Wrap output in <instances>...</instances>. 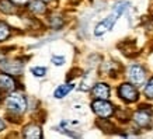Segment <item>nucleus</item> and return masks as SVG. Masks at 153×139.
Masks as SVG:
<instances>
[{
    "label": "nucleus",
    "instance_id": "nucleus-1",
    "mask_svg": "<svg viewBox=\"0 0 153 139\" xmlns=\"http://www.w3.org/2000/svg\"><path fill=\"white\" fill-rule=\"evenodd\" d=\"M126 7H128V3H126V1L118 3V4L114 7L112 13L110 14V16H108L105 20H102L101 23L97 24V27L94 28V35H97V37H101V35H104L105 33H108V31H110V30L114 27V24H115L117 20L120 19L121 14L125 11Z\"/></svg>",
    "mask_w": 153,
    "mask_h": 139
},
{
    "label": "nucleus",
    "instance_id": "nucleus-2",
    "mask_svg": "<svg viewBox=\"0 0 153 139\" xmlns=\"http://www.w3.org/2000/svg\"><path fill=\"white\" fill-rule=\"evenodd\" d=\"M6 106L10 111L16 112V114H21L27 110V101H25L23 94H19V93L10 94L6 100Z\"/></svg>",
    "mask_w": 153,
    "mask_h": 139
},
{
    "label": "nucleus",
    "instance_id": "nucleus-3",
    "mask_svg": "<svg viewBox=\"0 0 153 139\" xmlns=\"http://www.w3.org/2000/svg\"><path fill=\"white\" fill-rule=\"evenodd\" d=\"M91 108H93V111L96 112L100 118H102V120H107L108 117H111L112 114H114V107H112V104H110V103L105 101V100H100V98H97L96 101H93Z\"/></svg>",
    "mask_w": 153,
    "mask_h": 139
},
{
    "label": "nucleus",
    "instance_id": "nucleus-4",
    "mask_svg": "<svg viewBox=\"0 0 153 139\" xmlns=\"http://www.w3.org/2000/svg\"><path fill=\"white\" fill-rule=\"evenodd\" d=\"M126 76L131 80V83L135 86H140L146 80V72L140 65H132L126 70Z\"/></svg>",
    "mask_w": 153,
    "mask_h": 139
},
{
    "label": "nucleus",
    "instance_id": "nucleus-5",
    "mask_svg": "<svg viewBox=\"0 0 153 139\" xmlns=\"http://www.w3.org/2000/svg\"><path fill=\"white\" fill-rule=\"evenodd\" d=\"M0 69L3 70L4 73L13 74V76H19V74L23 73L24 63L23 62H19V60L3 59V60H0Z\"/></svg>",
    "mask_w": 153,
    "mask_h": 139
},
{
    "label": "nucleus",
    "instance_id": "nucleus-6",
    "mask_svg": "<svg viewBox=\"0 0 153 139\" xmlns=\"http://www.w3.org/2000/svg\"><path fill=\"white\" fill-rule=\"evenodd\" d=\"M118 94L122 100H125L126 103H134L138 100L139 94H138V90L135 88L134 84L129 83H122L118 87Z\"/></svg>",
    "mask_w": 153,
    "mask_h": 139
},
{
    "label": "nucleus",
    "instance_id": "nucleus-7",
    "mask_svg": "<svg viewBox=\"0 0 153 139\" xmlns=\"http://www.w3.org/2000/svg\"><path fill=\"white\" fill-rule=\"evenodd\" d=\"M134 121L136 125L148 126L150 124V121H152V114H150V111H149L148 108H140V110H138V111L135 112Z\"/></svg>",
    "mask_w": 153,
    "mask_h": 139
},
{
    "label": "nucleus",
    "instance_id": "nucleus-8",
    "mask_svg": "<svg viewBox=\"0 0 153 139\" xmlns=\"http://www.w3.org/2000/svg\"><path fill=\"white\" fill-rule=\"evenodd\" d=\"M93 97L100 100H107L110 97V86L105 83H97L93 87Z\"/></svg>",
    "mask_w": 153,
    "mask_h": 139
},
{
    "label": "nucleus",
    "instance_id": "nucleus-9",
    "mask_svg": "<svg viewBox=\"0 0 153 139\" xmlns=\"http://www.w3.org/2000/svg\"><path fill=\"white\" fill-rule=\"evenodd\" d=\"M23 136L24 138H30V139H41L42 138L41 128L38 125H35V124H28L27 126H24Z\"/></svg>",
    "mask_w": 153,
    "mask_h": 139
},
{
    "label": "nucleus",
    "instance_id": "nucleus-10",
    "mask_svg": "<svg viewBox=\"0 0 153 139\" xmlns=\"http://www.w3.org/2000/svg\"><path fill=\"white\" fill-rule=\"evenodd\" d=\"M16 88V82L10 74H0V90L3 91H11Z\"/></svg>",
    "mask_w": 153,
    "mask_h": 139
},
{
    "label": "nucleus",
    "instance_id": "nucleus-11",
    "mask_svg": "<svg viewBox=\"0 0 153 139\" xmlns=\"http://www.w3.org/2000/svg\"><path fill=\"white\" fill-rule=\"evenodd\" d=\"M74 84L73 83H66V84H60L59 87L55 90V93H53V96H55L56 98H63L65 96H68L72 90H73Z\"/></svg>",
    "mask_w": 153,
    "mask_h": 139
},
{
    "label": "nucleus",
    "instance_id": "nucleus-12",
    "mask_svg": "<svg viewBox=\"0 0 153 139\" xmlns=\"http://www.w3.org/2000/svg\"><path fill=\"white\" fill-rule=\"evenodd\" d=\"M30 10L35 14H42V13H45L47 6L44 4V0H33L30 3Z\"/></svg>",
    "mask_w": 153,
    "mask_h": 139
},
{
    "label": "nucleus",
    "instance_id": "nucleus-13",
    "mask_svg": "<svg viewBox=\"0 0 153 139\" xmlns=\"http://www.w3.org/2000/svg\"><path fill=\"white\" fill-rule=\"evenodd\" d=\"M14 3L13 1H9V0H1L0 1V11L6 14H11L14 11Z\"/></svg>",
    "mask_w": 153,
    "mask_h": 139
},
{
    "label": "nucleus",
    "instance_id": "nucleus-14",
    "mask_svg": "<svg viewBox=\"0 0 153 139\" xmlns=\"http://www.w3.org/2000/svg\"><path fill=\"white\" fill-rule=\"evenodd\" d=\"M10 35V28L7 24H4L3 21H0V42L4 41L6 38Z\"/></svg>",
    "mask_w": 153,
    "mask_h": 139
},
{
    "label": "nucleus",
    "instance_id": "nucleus-15",
    "mask_svg": "<svg viewBox=\"0 0 153 139\" xmlns=\"http://www.w3.org/2000/svg\"><path fill=\"white\" fill-rule=\"evenodd\" d=\"M49 24H51V27L53 28V30H59V28L63 25V21H62L60 17L53 16V17H51V20H49Z\"/></svg>",
    "mask_w": 153,
    "mask_h": 139
},
{
    "label": "nucleus",
    "instance_id": "nucleus-16",
    "mask_svg": "<svg viewBox=\"0 0 153 139\" xmlns=\"http://www.w3.org/2000/svg\"><path fill=\"white\" fill-rule=\"evenodd\" d=\"M145 96L148 98H150V100H153V77L145 86Z\"/></svg>",
    "mask_w": 153,
    "mask_h": 139
},
{
    "label": "nucleus",
    "instance_id": "nucleus-17",
    "mask_svg": "<svg viewBox=\"0 0 153 139\" xmlns=\"http://www.w3.org/2000/svg\"><path fill=\"white\" fill-rule=\"evenodd\" d=\"M31 72H33L34 76H38V77H42L44 74L47 73V69L45 68H33L31 69Z\"/></svg>",
    "mask_w": 153,
    "mask_h": 139
},
{
    "label": "nucleus",
    "instance_id": "nucleus-18",
    "mask_svg": "<svg viewBox=\"0 0 153 139\" xmlns=\"http://www.w3.org/2000/svg\"><path fill=\"white\" fill-rule=\"evenodd\" d=\"M52 62H53V63H55V65H63V63H65V58H63V56H53V58H52Z\"/></svg>",
    "mask_w": 153,
    "mask_h": 139
},
{
    "label": "nucleus",
    "instance_id": "nucleus-19",
    "mask_svg": "<svg viewBox=\"0 0 153 139\" xmlns=\"http://www.w3.org/2000/svg\"><path fill=\"white\" fill-rule=\"evenodd\" d=\"M10 1H13L14 4H17V6H23V4H27L30 0H10Z\"/></svg>",
    "mask_w": 153,
    "mask_h": 139
},
{
    "label": "nucleus",
    "instance_id": "nucleus-20",
    "mask_svg": "<svg viewBox=\"0 0 153 139\" xmlns=\"http://www.w3.org/2000/svg\"><path fill=\"white\" fill-rule=\"evenodd\" d=\"M3 129H4V122L0 120V131H3Z\"/></svg>",
    "mask_w": 153,
    "mask_h": 139
},
{
    "label": "nucleus",
    "instance_id": "nucleus-21",
    "mask_svg": "<svg viewBox=\"0 0 153 139\" xmlns=\"http://www.w3.org/2000/svg\"><path fill=\"white\" fill-rule=\"evenodd\" d=\"M44 1H51V0H44Z\"/></svg>",
    "mask_w": 153,
    "mask_h": 139
}]
</instances>
